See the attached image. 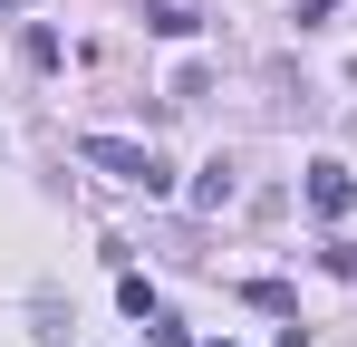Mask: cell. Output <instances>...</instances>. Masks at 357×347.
Wrapping results in <instances>:
<instances>
[{"label": "cell", "instance_id": "6da1fadb", "mask_svg": "<svg viewBox=\"0 0 357 347\" xmlns=\"http://www.w3.org/2000/svg\"><path fill=\"white\" fill-rule=\"evenodd\" d=\"M77 155H87V164L107 174V183H135V193H165V183H174V174H165V155H155V145H126V135H87V145H77Z\"/></svg>", "mask_w": 357, "mask_h": 347}, {"label": "cell", "instance_id": "7a4b0ae2", "mask_svg": "<svg viewBox=\"0 0 357 347\" xmlns=\"http://www.w3.org/2000/svg\"><path fill=\"white\" fill-rule=\"evenodd\" d=\"M348 203H357V174L338 164V155H319V164H309V213H319V222H338Z\"/></svg>", "mask_w": 357, "mask_h": 347}, {"label": "cell", "instance_id": "3957f363", "mask_svg": "<svg viewBox=\"0 0 357 347\" xmlns=\"http://www.w3.org/2000/svg\"><path fill=\"white\" fill-rule=\"evenodd\" d=\"M145 29H155V39H193L203 20H193V10H174V0H155V10H145Z\"/></svg>", "mask_w": 357, "mask_h": 347}, {"label": "cell", "instance_id": "277c9868", "mask_svg": "<svg viewBox=\"0 0 357 347\" xmlns=\"http://www.w3.org/2000/svg\"><path fill=\"white\" fill-rule=\"evenodd\" d=\"M193 203H203V213H222V203H232V164H203V183H193Z\"/></svg>", "mask_w": 357, "mask_h": 347}, {"label": "cell", "instance_id": "5b68a950", "mask_svg": "<svg viewBox=\"0 0 357 347\" xmlns=\"http://www.w3.org/2000/svg\"><path fill=\"white\" fill-rule=\"evenodd\" d=\"M145 347H193V328H183V318H165V309H155V318H145Z\"/></svg>", "mask_w": 357, "mask_h": 347}, {"label": "cell", "instance_id": "8992f818", "mask_svg": "<svg viewBox=\"0 0 357 347\" xmlns=\"http://www.w3.org/2000/svg\"><path fill=\"white\" fill-rule=\"evenodd\" d=\"M290 20H299V29H328V20H338V0H299Z\"/></svg>", "mask_w": 357, "mask_h": 347}, {"label": "cell", "instance_id": "52a82bcc", "mask_svg": "<svg viewBox=\"0 0 357 347\" xmlns=\"http://www.w3.org/2000/svg\"><path fill=\"white\" fill-rule=\"evenodd\" d=\"M213 347H232V338H213Z\"/></svg>", "mask_w": 357, "mask_h": 347}]
</instances>
